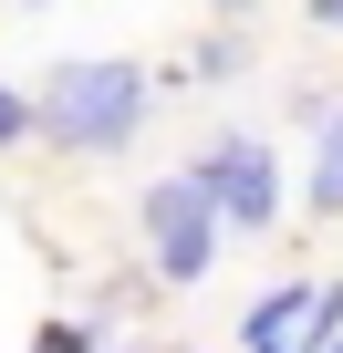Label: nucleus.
<instances>
[{"instance_id":"obj_1","label":"nucleus","mask_w":343,"mask_h":353,"mask_svg":"<svg viewBox=\"0 0 343 353\" xmlns=\"http://www.w3.org/2000/svg\"><path fill=\"white\" fill-rule=\"evenodd\" d=\"M32 104H42V135H52V145L115 156V145L146 125V63H125V52H63Z\"/></svg>"},{"instance_id":"obj_2","label":"nucleus","mask_w":343,"mask_h":353,"mask_svg":"<svg viewBox=\"0 0 343 353\" xmlns=\"http://www.w3.org/2000/svg\"><path fill=\"white\" fill-rule=\"evenodd\" d=\"M135 219H146V250H156V270L177 281V291H188V281H208V260H219V229H229V219H219V198H208V176H198V166L156 176Z\"/></svg>"},{"instance_id":"obj_3","label":"nucleus","mask_w":343,"mask_h":353,"mask_svg":"<svg viewBox=\"0 0 343 353\" xmlns=\"http://www.w3.org/2000/svg\"><path fill=\"white\" fill-rule=\"evenodd\" d=\"M198 176H208V198H219L229 229H271L281 219V156H271V135H219L198 156Z\"/></svg>"},{"instance_id":"obj_4","label":"nucleus","mask_w":343,"mask_h":353,"mask_svg":"<svg viewBox=\"0 0 343 353\" xmlns=\"http://www.w3.org/2000/svg\"><path fill=\"white\" fill-rule=\"evenodd\" d=\"M312 219H343V94L312 104V176H302Z\"/></svg>"},{"instance_id":"obj_5","label":"nucleus","mask_w":343,"mask_h":353,"mask_svg":"<svg viewBox=\"0 0 343 353\" xmlns=\"http://www.w3.org/2000/svg\"><path fill=\"white\" fill-rule=\"evenodd\" d=\"M21 135H42V104L21 83H0V145H21Z\"/></svg>"},{"instance_id":"obj_6","label":"nucleus","mask_w":343,"mask_h":353,"mask_svg":"<svg viewBox=\"0 0 343 353\" xmlns=\"http://www.w3.org/2000/svg\"><path fill=\"white\" fill-rule=\"evenodd\" d=\"M239 63H250V42H239V32H208V42H198V73H208V83H229Z\"/></svg>"},{"instance_id":"obj_7","label":"nucleus","mask_w":343,"mask_h":353,"mask_svg":"<svg viewBox=\"0 0 343 353\" xmlns=\"http://www.w3.org/2000/svg\"><path fill=\"white\" fill-rule=\"evenodd\" d=\"M42 353H94V332H84V322H52V332H42Z\"/></svg>"},{"instance_id":"obj_8","label":"nucleus","mask_w":343,"mask_h":353,"mask_svg":"<svg viewBox=\"0 0 343 353\" xmlns=\"http://www.w3.org/2000/svg\"><path fill=\"white\" fill-rule=\"evenodd\" d=\"M312 32H343V0H312Z\"/></svg>"},{"instance_id":"obj_9","label":"nucleus","mask_w":343,"mask_h":353,"mask_svg":"<svg viewBox=\"0 0 343 353\" xmlns=\"http://www.w3.org/2000/svg\"><path fill=\"white\" fill-rule=\"evenodd\" d=\"M333 353H343V343H333Z\"/></svg>"}]
</instances>
